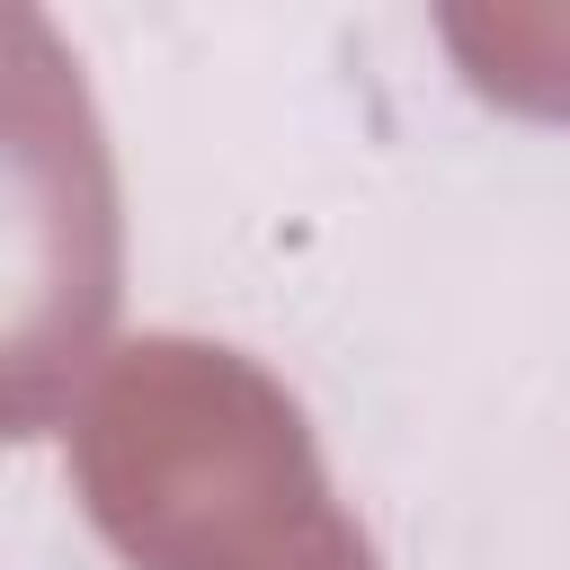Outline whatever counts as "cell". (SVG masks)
Listing matches in <instances>:
<instances>
[{"label":"cell","instance_id":"6da1fadb","mask_svg":"<svg viewBox=\"0 0 570 570\" xmlns=\"http://www.w3.org/2000/svg\"><path fill=\"white\" fill-rule=\"evenodd\" d=\"M71 472L134 570H374L303 410L205 338H134L71 419Z\"/></svg>","mask_w":570,"mask_h":570}]
</instances>
